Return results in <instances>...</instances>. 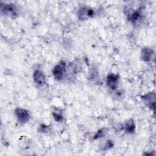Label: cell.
I'll list each match as a JSON object with an SVG mask.
<instances>
[{
	"label": "cell",
	"mask_w": 156,
	"mask_h": 156,
	"mask_svg": "<svg viewBox=\"0 0 156 156\" xmlns=\"http://www.w3.org/2000/svg\"><path fill=\"white\" fill-rule=\"evenodd\" d=\"M66 71V63L64 61H61L54 68L52 73L57 80H61L63 78Z\"/></svg>",
	"instance_id": "cell-1"
},
{
	"label": "cell",
	"mask_w": 156,
	"mask_h": 156,
	"mask_svg": "<svg viewBox=\"0 0 156 156\" xmlns=\"http://www.w3.org/2000/svg\"><path fill=\"white\" fill-rule=\"evenodd\" d=\"M1 12L5 15L15 17L18 15V9L13 4H1Z\"/></svg>",
	"instance_id": "cell-2"
},
{
	"label": "cell",
	"mask_w": 156,
	"mask_h": 156,
	"mask_svg": "<svg viewBox=\"0 0 156 156\" xmlns=\"http://www.w3.org/2000/svg\"><path fill=\"white\" fill-rule=\"evenodd\" d=\"M78 18L80 20H85L88 19L90 17H91L94 15L93 9L88 7H82L79 9L77 13Z\"/></svg>",
	"instance_id": "cell-3"
},
{
	"label": "cell",
	"mask_w": 156,
	"mask_h": 156,
	"mask_svg": "<svg viewBox=\"0 0 156 156\" xmlns=\"http://www.w3.org/2000/svg\"><path fill=\"white\" fill-rule=\"evenodd\" d=\"M15 113L19 122L21 123L26 122L30 118V115L29 112L23 108H17L15 111Z\"/></svg>",
	"instance_id": "cell-4"
},
{
	"label": "cell",
	"mask_w": 156,
	"mask_h": 156,
	"mask_svg": "<svg viewBox=\"0 0 156 156\" xmlns=\"http://www.w3.org/2000/svg\"><path fill=\"white\" fill-rule=\"evenodd\" d=\"M119 80V77L116 74H110L107 77V85L111 89H115L117 87Z\"/></svg>",
	"instance_id": "cell-5"
},
{
	"label": "cell",
	"mask_w": 156,
	"mask_h": 156,
	"mask_svg": "<svg viewBox=\"0 0 156 156\" xmlns=\"http://www.w3.org/2000/svg\"><path fill=\"white\" fill-rule=\"evenodd\" d=\"M33 77L34 82L39 85H43L46 83V77L44 73L40 70H35L34 72Z\"/></svg>",
	"instance_id": "cell-6"
},
{
	"label": "cell",
	"mask_w": 156,
	"mask_h": 156,
	"mask_svg": "<svg viewBox=\"0 0 156 156\" xmlns=\"http://www.w3.org/2000/svg\"><path fill=\"white\" fill-rule=\"evenodd\" d=\"M154 52L151 48H144L142 49L141 52V55L142 59L144 62H149L152 58Z\"/></svg>",
	"instance_id": "cell-7"
},
{
	"label": "cell",
	"mask_w": 156,
	"mask_h": 156,
	"mask_svg": "<svg viewBox=\"0 0 156 156\" xmlns=\"http://www.w3.org/2000/svg\"><path fill=\"white\" fill-rule=\"evenodd\" d=\"M144 102L150 108H155V94L154 93H149L143 97Z\"/></svg>",
	"instance_id": "cell-8"
},
{
	"label": "cell",
	"mask_w": 156,
	"mask_h": 156,
	"mask_svg": "<svg viewBox=\"0 0 156 156\" xmlns=\"http://www.w3.org/2000/svg\"><path fill=\"white\" fill-rule=\"evenodd\" d=\"M126 130L129 133H132L135 131V124L132 120H130L127 123L126 126Z\"/></svg>",
	"instance_id": "cell-9"
},
{
	"label": "cell",
	"mask_w": 156,
	"mask_h": 156,
	"mask_svg": "<svg viewBox=\"0 0 156 156\" xmlns=\"http://www.w3.org/2000/svg\"><path fill=\"white\" fill-rule=\"evenodd\" d=\"M52 115H53V118L57 121H60L63 119L62 115L60 113H59L54 112H53Z\"/></svg>",
	"instance_id": "cell-10"
},
{
	"label": "cell",
	"mask_w": 156,
	"mask_h": 156,
	"mask_svg": "<svg viewBox=\"0 0 156 156\" xmlns=\"http://www.w3.org/2000/svg\"><path fill=\"white\" fill-rule=\"evenodd\" d=\"M105 131H104V129H101V130H99V132H98L97 134L94 136L95 138H99L100 137H102V136H104L105 135Z\"/></svg>",
	"instance_id": "cell-11"
}]
</instances>
